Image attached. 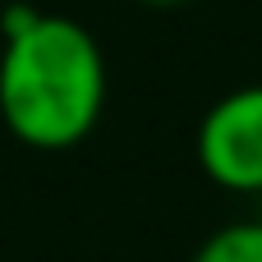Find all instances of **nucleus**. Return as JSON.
Masks as SVG:
<instances>
[{"mask_svg":"<svg viewBox=\"0 0 262 262\" xmlns=\"http://www.w3.org/2000/svg\"><path fill=\"white\" fill-rule=\"evenodd\" d=\"M106 106V55L69 14H37L0 51V115L28 147H74Z\"/></svg>","mask_w":262,"mask_h":262,"instance_id":"nucleus-1","label":"nucleus"},{"mask_svg":"<svg viewBox=\"0 0 262 262\" xmlns=\"http://www.w3.org/2000/svg\"><path fill=\"white\" fill-rule=\"evenodd\" d=\"M198 166L230 193H262V83L216 97L193 134Z\"/></svg>","mask_w":262,"mask_h":262,"instance_id":"nucleus-2","label":"nucleus"},{"mask_svg":"<svg viewBox=\"0 0 262 262\" xmlns=\"http://www.w3.org/2000/svg\"><path fill=\"white\" fill-rule=\"evenodd\" d=\"M189 262H262V216L258 221H230L212 230Z\"/></svg>","mask_w":262,"mask_h":262,"instance_id":"nucleus-3","label":"nucleus"},{"mask_svg":"<svg viewBox=\"0 0 262 262\" xmlns=\"http://www.w3.org/2000/svg\"><path fill=\"white\" fill-rule=\"evenodd\" d=\"M147 5H184V0H147Z\"/></svg>","mask_w":262,"mask_h":262,"instance_id":"nucleus-4","label":"nucleus"}]
</instances>
